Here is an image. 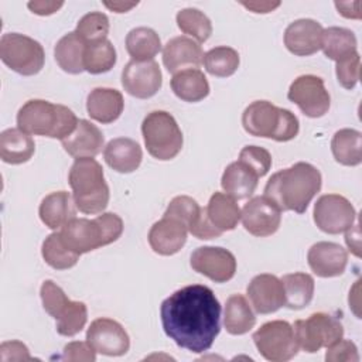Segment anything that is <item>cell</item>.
<instances>
[{"label":"cell","mask_w":362,"mask_h":362,"mask_svg":"<svg viewBox=\"0 0 362 362\" xmlns=\"http://www.w3.org/2000/svg\"><path fill=\"white\" fill-rule=\"evenodd\" d=\"M161 325L178 346L195 354L208 351L221 331V304L202 284L185 286L160 307Z\"/></svg>","instance_id":"1"},{"label":"cell","mask_w":362,"mask_h":362,"mask_svg":"<svg viewBox=\"0 0 362 362\" xmlns=\"http://www.w3.org/2000/svg\"><path fill=\"white\" fill-rule=\"evenodd\" d=\"M321 173L310 163L294 165L274 173L266 187L264 195L281 212L294 211L304 214L311 199L321 189Z\"/></svg>","instance_id":"2"},{"label":"cell","mask_w":362,"mask_h":362,"mask_svg":"<svg viewBox=\"0 0 362 362\" xmlns=\"http://www.w3.org/2000/svg\"><path fill=\"white\" fill-rule=\"evenodd\" d=\"M75 113L64 106L42 99L27 100L17 113V126L27 134L64 140L78 126Z\"/></svg>","instance_id":"3"},{"label":"cell","mask_w":362,"mask_h":362,"mask_svg":"<svg viewBox=\"0 0 362 362\" xmlns=\"http://www.w3.org/2000/svg\"><path fill=\"white\" fill-rule=\"evenodd\" d=\"M68 181L79 212L95 215L107 206L109 187L105 181L102 165L93 157L75 158Z\"/></svg>","instance_id":"4"},{"label":"cell","mask_w":362,"mask_h":362,"mask_svg":"<svg viewBox=\"0 0 362 362\" xmlns=\"http://www.w3.org/2000/svg\"><path fill=\"white\" fill-rule=\"evenodd\" d=\"M242 124L250 136L276 141H290L300 130L298 119L293 112L267 100L252 102L242 113Z\"/></svg>","instance_id":"5"},{"label":"cell","mask_w":362,"mask_h":362,"mask_svg":"<svg viewBox=\"0 0 362 362\" xmlns=\"http://www.w3.org/2000/svg\"><path fill=\"white\" fill-rule=\"evenodd\" d=\"M141 133L148 154L157 160H171L182 148V133L165 110L150 112L141 123Z\"/></svg>","instance_id":"6"},{"label":"cell","mask_w":362,"mask_h":362,"mask_svg":"<svg viewBox=\"0 0 362 362\" xmlns=\"http://www.w3.org/2000/svg\"><path fill=\"white\" fill-rule=\"evenodd\" d=\"M0 58L14 72L31 76L42 69L45 54L42 45L34 38L7 33L0 40Z\"/></svg>","instance_id":"7"},{"label":"cell","mask_w":362,"mask_h":362,"mask_svg":"<svg viewBox=\"0 0 362 362\" xmlns=\"http://www.w3.org/2000/svg\"><path fill=\"white\" fill-rule=\"evenodd\" d=\"M293 328L298 348L308 354L328 348L344 335L341 321L327 313H314L305 320H297Z\"/></svg>","instance_id":"8"},{"label":"cell","mask_w":362,"mask_h":362,"mask_svg":"<svg viewBox=\"0 0 362 362\" xmlns=\"http://www.w3.org/2000/svg\"><path fill=\"white\" fill-rule=\"evenodd\" d=\"M253 342L259 354L272 362L290 361L298 352L294 328L283 320L264 322L253 334Z\"/></svg>","instance_id":"9"},{"label":"cell","mask_w":362,"mask_h":362,"mask_svg":"<svg viewBox=\"0 0 362 362\" xmlns=\"http://www.w3.org/2000/svg\"><path fill=\"white\" fill-rule=\"evenodd\" d=\"M314 222L320 230L338 235L349 229L356 218L354 205L342 195H321L314 205Z\"/></svg>","instance_id":"10"},{"label":"cell","mask_w":362,"mask_h":362,"mask_svg":"<svg viewBox=\"0 0 362 362\" xmlns=\"http://www.w3.org/2000/svg\"><path fill=\"white\" fill-rule=\"evenodd\" d=\"M287 98L308 117L324 116L331 105V98L325 89L324 81L315 75H301L296 78L288 88Z\"/></svg>","instance_id":"11"},{"label":"cell","mask_w":362,"mask_h":362,"mask_svg":"<svg viewBox=\"0 0 362 362\" xmlns=\"http://www.w3.org/2000/svg\"><path fill=\"white\" fill-rule=\"evenodd\" d=\"M164 215L181 221L187 226L188 232L198 239H214L223 233L211 223L206 208L199 206L195 199L187 195H178L173 198Z\"/></svg>","instance_id":"12"},{"label":"cell","mask_w":362,"mask_h":362,"mask_svg":"<svg viewBox=\"0 0 362 362\" xmlns=\"http://www.w3.org/2000/svg\"><path fill=\"white\" fill-rule=\"evenodd\" d=\"M189 264L192 270L215 283H226L236 273V259L232 252L223 247H197L191 255Z\"/></svg>","instance_id":"13"},{"label":"cell","mask_w":362,"mask_h":362,"mask_svg":"<svg viewBox=\"0 0 362 362\" xmlns=\"http://www.w3.org/2000/svg\"><path fill=\"white\" fill-rule=\"evenodd\" d=\"M86 341L98 354L107 356H122L130 348V338L122 324L105 317L90 322Z\"/></svg>","instance_id":"14"},{"label":"cell","mask_w":362,"mask_h":362,"mask_svg":"<svg viewBox=\"0 0 362 362\" xmlns=\"http://www.w3.org/2000/svg\"><path fill=\"white\" fill-rule=\"evenodd\" d=\"M163 82V75L158 64L151 61H130L122 71V85L124 90L139 99L154 96Z\"/></svg>","instance_id":"15"},{"label":"cell","mask_w":362,"mask_h":362,"mask_svg":"<svg viewBox=\"0 0 362 362\" xmlns=\"http://www.w3.org/2000/svg\"><path fill=\"white\" fill-rule=\"evenodd\" d=\"M59 235L65 246L78 255L106 246L102 226L96 218H74L61 228Z\"/></svg>","instance_id":"16"},{"label":"cell","mask_w":362,"mask_h":362,"mask_svg":"<svg viewBox=\"0 0 362 362\" xmlns=\"http://www.w3.org/2000/svg\"><path fill=\"white\" fill-rule=\"evenodd\" d=\"M243 228L253 236L273 235L281 222V211L266 197H253L242 209Z\"/></svg>","instance_id":"17"},{"label":"cell","mask_w":362,"mask_h":362,"mask_svg":"<svg viewBox=\"0 0 362 362\" xmlns=\"http://www.w3.org/2000/svg\"><path fill=\"white\" fill-rule=\"evenodd\" d=\"M322 25L313 18H300L290 23L284 31L286 48L297 57H308L321 49Z\"/></svg>","instance_id":"18"},{"label":"cell","mask_w":362,"mask_h":362,"mask_svg":"<svg viewBox=\"0 0 362 362\" xmlns=\"http://www.w3.org/2000/svg\"><path fill=\"white\" fill-rule=\"evenodd\" d=\"M246 291L255 311L259 314H272L284 305L283 283L274 274L263 273L255 276Z\"/></svg>","instance_id":"19"},{"label":"cell","mask_w":362,"mask_h":362,"mask_svg":"<svg viewBox=\"0 0 362 362\" xmlns=\"http://www.w3.org/2000/svg\"><path fill=\"white\" fill-rule=\"evenodd\" d=\"M187 226L168 215L153 223L148 232V243L151 249L161 256L175 255L182 249L187 242Z\"/></svg>","instance_id":"20"},{"label":"cell","mask_w":362,"mask_h":362,"mask_svg":"<svg viewBox=\"0 0 362 362\" xmlns=\"http://www.w3.org/2000/svg\"><path fill=\"white\" fill-rule=\"evenodd\" d=\"M163 64L168 72L177 74L188 68H199L204 64L201 45L185 35L174 37L163 48Z\"/></svg>","instance_id":"21"},{"label":"cell","mask_w":362,"mask_h":362,"mask_svg":"<svg viewBox=\"0 0 362 362\" xmlns=\"http://www.w3.org/2000/svg\"><path fill=\"white\" fill-rule=\"evenodd\" d=\"M310 269L320 277H337L345 272L346 250L334 242H317L307 253Z\"/></svg>","instance_id":"22"},{"label":"cell","mask_w":362,"mask_h":362,"mask_svg":"<svg viewBox=\"0 0 362 362\" xmlns=\"http://www.w3.org/2000/svg\"><path fill=\"white\" fill-rule=\"evenodd\" d=\"M103 143L105 137L102 132L93 123L85 119L78 122V126L72 134L61 140L64 150L74 158L98 156L102 151Z\"/></svg>","instance_id":"23"},{"label":"cell","mask_w":362,"mask_h":362,"mask_svg":"<svg viewBox=\"0 0 362 362\" xmlns=\"http://www.w3.org/2000/svg\"><path fill=\"white\" fill-rule=\"evenodd\" d=\"M103 157L110 168L122 174H129L140 167L143 151L139 143L133 139L116 137L106 144Z\"/></svg>","instance_id":"24"},{"label":"cell","mask_w":362,"mask_h":362,"mask_svg":"<svg viewBox=\"0 0 362 362\" xmlns=\"http://www.w3.org/2000/svg\"><path fill=\"white\" fill-rule=\"evenodd\" d=\"M124 107L123 95L112 88H95L86 99L88 115L103 124L119 119Z\"/></svg>","instance_id":"25"},{"label":"cell","mask_w":362,"mask_h":362,"mask_svg":"<svg viewBox=\"0 0 362 362\" xmlns=\"http://www.w3.org/2000/svg\"><path fill=\"white\" fill-rule=\"evenodd\" d=\"M40 218L49 229H59L76 215V205L74 197L66 191H57L48 194L40 204Z\"/></svg>","instance_id":"26"},{"label":"cell","mask_w":362,"mask_h":362,"mask_svg":"<svg viewBox=\"0 0 362 362\" xmlns=\"http://www.w3.org/2000/svg\"><path fill=\"white\" fill-rule=\"evenodd\" d=\"M259 178L260 177L250 167L238 160L225 168L221 178V185L232 198L246 199L255 192Z\"/></svg>","instance_id":"27"},{"label":"cell","mask_w":362,"mask_h":362,"mask_svg":"<svg viewBox=\"0 0 362 362\" xmlns=\"http://www.w3.org/2000/svg\"><path fill=\"white\" fill-rule=\"evenodd\" d=\"M35 151L34 140L18 127L6 129L0 134V158L7 164L27 163Z\"/></svg>","instance_id":"28"},{"label":"cell","mask_w":362,"mask_h":362,"mask_svg":"<svg viewBox=\"0 0 362 362\" xmlns=\"http://www.w3.org/2000/svg\"><path fill=\"white\" fill-rule=\"evenodd\" d=\"M171 89L184 102H199L209 95V83L202 71L188 68L171 78Z\"/></svg>","instance_id":"29"},{"label":"cell","mask_w":362,"mask_h":362,"mask_svg":"<svg viewBox=\"0 0 362 362\" xmlns=\"http://www.w3.org/2000/svg\"><path fill=\"white\" fill-rule=\"evenodd\" d=\"M205 208L211 223L221 232L233 230L240 221L242 211L236 199L228 194L214 192Z\"/></svg>","instance_id":"30"},{"label":"cell","mask_w":362,"mask_h":362,"mask_svg":"<svg viewBox=\"0 0 362 362\" xmlns=\"http://www.w3.org/2000/svg\"><path fill=\"white\" fill-rule=\"evenodd\" d=\"M86 44L83 40L75 33L71 31L65 34L59 41L57 42L54 48L55 61L59 65V68L64 72L78 75L83 69V52H85Z\"/></svg>","instance_id":"31"},{"label":"cell","mask_w":362,"mask_h":362,"mask_svg":"<svg viewBox=\"0 0 362 362\" xmlns=\"http://www.w3.org/2000/svg\"><path fill=\"white\" fill-rule=\"evenodd\" d=\"M256 324L255 313L249 301L242 294H232L225 304L223 325L232 335H243L249 332Z\"/></svg>","instance_id":"32"},{"label":"cell","mask_w":362,"mask_h":362,"mask_svg":"<svg viewBox=\"0 0 362 362\" xmlns=\"http://www.w3.org/2000/svg\"><path fill=\"white\" fill-rule=\"evenodd\" d=\"M331 151L337 163L355 167L362 161V133L355 129H341L331 140Z\"/></svg>","instance_id":"33"},{"label":"cell","mask_w":362,"mask_h":362,"mask_svg":"<svg viewBox=\"0 0 362 362\" xmlns=\"http://www.w3.org/2000/svg\"><path fill=\"white\" fill-rule=\"evenodd\" d=\"M284 288V305L290 310L307 307L314 296V279L307 273H290L281 277Z\"/></svg>","instance_id":"34"},{"label":"cell","mask_w":362,"mask_h":362,"mask_svg":"<svg viewBox=\"0 0 362 362\" xmlns=\"http://www.w3.org/2000/svg\"><path fill=\"white\" fill-rule=\"evenodd\" d=\"M126 49L132 61H151L161 49L158 34L148 27H136L126 35Z\"/></svg>","instance_id":"35"},{"label":"cell","mask_w":362,"mask_h":362,"mask_svg":"<svg viewBox=\"0 0 362 362\" xmlns=\"http://www.w3.org/2000/svg\"><path fill=\"white\" fill-rule=\"evenodd\" d=\"M321 49L327 58L338 62L356 52V37L348 28L328 27L322 33Z\"/></svg>","instance_id":"36"},{"label":"cell","mask_w":362,"mask_h":362,"mask_svg":"<svg viewBox=\"0 0 362 362\" xmlns=\"http://www.w3.org/2000/svg\"><path fill=\"white\" fill-rule=\"evenodd\" d=\"M41 253L45 263L55 270H66L74 267L81 256L65 246L59 232H54L45 238Z\"/></svg>","instance_id":"37"},{"label":"cell","mask_w":362,"mask_h":362,"mask_svg":"<svg viewBox=\"0 0 362 362\" xmlns=\"http://www.w3.org/2000/svg\"><path fill=\"white\" fill-rule=\"evenodd\" d=\"M239 54L230 47H215L204 54V65L208 74L218 78H228L239 68Z\"/></svg>","instance_id":"38"},{"label":"cell","mask_w":362,"mask_h":362,"mask_svg":"<svg viewBox=\"0 0 362 362\" xmlns=\"http://www.w3.org/2000/svg\"><path fill=\"white\" fill-rule=\"evenodd\" d=\"M116 64V49L109 40L88 44L83 52V69L98 75L110 71Z\"/></svg>","instance_id":"39"},{"label":"cell","mask_w":362,"mask_h":362,"mask_svg":"<svg viewBox=\"0 0 362 362\" xmlns=\"http://www.w3.org/2000/svg\"><path fill=\"white\" fill-rule=\"evenodd\" d=\"M177 25L184 33L199 42H205L212 34L211 20L198 8L187 7L177 13Z\"/></svg>","instance_id":"40"},{"label":"cell","mask_w":362,"mask_h":362,"mask_svg":"<svg viewBox=\"0 0 362 362\" xmlns=\"http://www.w3.org/2000/svg\"><path fill=\"white\" fill-rule=\"evenodd\" d=\"M75 33L83 40L86 45L107 40L109 18L100 11H90L78 21Z\"/></svg>","instance_id":"41"},{"label":"cell","mask_w":362,"mask_h":362,"mask_svg":"<svg viewBox=\"0 0 362 362\" xmlns=\"http://www.w3.org/2000/svg\"><path fill=\"white\" fill-rule=\"evenodd\" d=\"M57 332L64 337H74L82 331L88 321V308L82 301H69L64 313L55 320Z\"/></svg>","instance_id":"42"},{"label":"cell","mask_w":362,"mask_h":362,"mask_svg":"<svg viewBox=\"0 0 362 362\" xmlns=\"http://www.w3.org/2000/svg\"><path fill=\"white\" fill-rule=\"evenodd\" d=\"M40 296H41V300H42L44 310L51 317H54L55 320L64 313V310L66 308V305L71 301L66 297V294L64 293V290L57 283H54L52 280H45L41 284Z\"/></svg>","instance_id":"43"},{"label":"cell","mask_w":362,"mask_h":362,"mask_svg":"<svg viewBox=\"0 0 362 362\" xmlns=\"http://www.w3.org/2000/svg\"><path fill=\"white\" fill-rule=\"evenodd\" d=\"M238 160L250 167L259 177H264L272 167L270 153L259 146H245L240 150Z\"/></svg>","instance_id":"44"},{"label":"cell","mask_w":362,"mask_h":362,"mask_svg":"<svg viewBox=\"0 0 362 362\" xmlns=\"http://www.w3.org/2000/svg\"><path fill=\"white\" fill-rule=\"evenodd\" d=\"M338 82L345 89H354L361 76V57L356 52L337 62L335 66Z\"/></svg>","instance_id":"45"},{"label":"cell","mask_w":362,"mask_h":362,"mask_svg":"<svg viewBox=\"0 0 362 362\" xmlns=\"http://www.w3.org/2000/svg\"><path fill=\"white\" fill-rule=\"evenodd\" d=\"M325 359L328 362H358V348L352 341L341 338L327 348Z\"/></svg>","instance_id":"46"},{"label":"cell","mask_w":362,"mask_h":362,"mask_svg":"<svg viewBox=\"0 0 362 362\" xmlns=\"http://www.w3.org/2000/svg\"><path fill=\"white\" fill-rule=\"evenodd\" d=\"M64 361H85L93 362L96 359V351L90 346V344L82 341H74L64 346L62 354Z\"/></svg>","instance_id":"47"},{"label":"cell","mask_w":362,"mask_h":362,"mask_svg":"<svg viewBox=\"0 0 362 362\" xmlns=\"http://www.w3.org/2000/svg\"><path fill=\"white\" fill-rule=\"evenodd\" d=\"M33 359L30 356L28 348L20 342V341H7L0 345V361L8 362V361H30Z\"/></svg>","instance_id":"48"},{"label":"cell","mask_w":362,"mask_h":362,"mask_svg":"<svg viewBox=\"0 0 362 362\" xmlns=\"http://www.w3.org/2000/svg\"><path fill=\"white\" fill-rule=\"evenodd\" d=\"M27 6L38 16H49L58 11L64 6V1H30Z\"/></svg>","instance_id":"49"},{"label":"cell","mask_w":362,"mask_h":362,"mask_svg":"<svg viewBox=\"0 0 362 362\" xmlns=\"http://www.w3.org/2000/svg\"><path fill=\"white\" fill-rule=\"evenodd\" d=\"M345 242L348 249L355 255V256H361L359 249H361V239H359V226L358 225H352L349 229H346V235H345Z\"/></svg>","instance_id":"50"},{"label":"cell","mask_w":362,"mask_h":362,"mask_svg":"<svg viewBox=\"0 0 362 362\" xmlns=\"http://www.w3.org/2000/svg\"><path fill=\"white\" fill-rule=\"evenodd\" d=\"M335 7L338 8V13H341L346 18H361V3L359 1H346V3H339L335 1Z\"/></svg>","instance_id":"51"},{"label":"cell","mask_w":362,"mask_h":362,"mask_svg":"<svg viewBox=\"0 0 362 362\" xmlns=\"http://www.w3.org/2000/svg\"><path fill=\"white\" fill-rule=\"evenodd\" d=\"M242 6H245L246 8L252 10L253 13H270L273 11L274 8H277L280 6V1H249V3H245L242 1Z\"/></svg>","instance_id":"52"},{"label":"cell","mask_w":362,"mask_h":362,"mask_svg":"<svg viewBox=\"0 0 362 362\" xmlns=\"http://www.w3.org/2000/svg\"><path fill=\"white\" fill-rule=\"evenodd\" d=\"M107 8H110L112 11L115 13H126L129 11L130 8H133L134 6H137V1L134 3H126V1H113V3H109V1H105L103 3Z\"/></svg>","instance_id":"53"}]
</instances>
